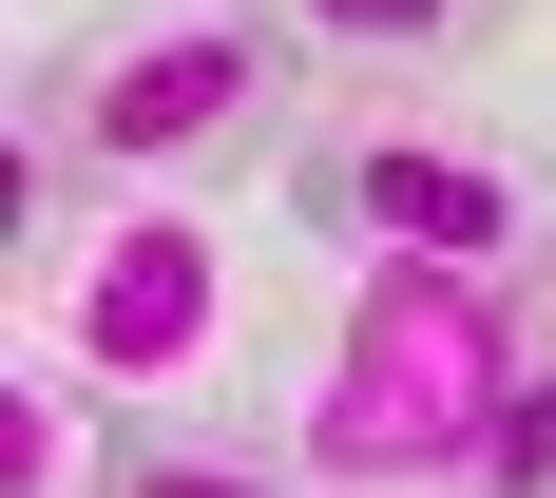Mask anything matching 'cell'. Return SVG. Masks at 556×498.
Listing matches in <instances>:
<instances>
[{
  "label": "cell",
  "mask_w": 556,
  "mask_h": 498,
  "mask_svg": "<svg viewBox=\"0 0 556 498\" xmlns=\"http://www.w3.org/2000/svg\"><path fill=\"white\" fill-rule=\"evenodd\" d=\"M97 442L115 403L58 384V345H0V498H97Z\"/></svg>",
  "instance_id": "obj_6"
},
{
  "label": "cell",
  "mask_w": 556,
  "mask_h": 498,
  "mask_svg": "<svg viewBox=\"0 0 556 498\" xmlns=\"http://www.w3.org/2000/svg\"><path fill=\"white\" fill-rule=\"evenodd\" d=\"M97 498H307L269 442H230V422H192V403H115L97 442Z\"/></svg>",
  "instance_id": "obj_5"
},
{
  "label": "cell",
  "mask_w": 556,
  "mask_h": 498,
  "mask_svg": "<svg viewBox=\"0 0 556 498\" xmlns=\"http://www.w3.org/2000/svg\"><path fill=\"white\" fill-rule=\"evenodd\" d=\"M269 39L307 58L327 97H460V77L518 39V0H269Z\"/></svg>",
  "instance_id": "obj_3"
},
{
  "label": "cell",
  "mask_w": 556,
  "mask_h": 498,
  "mask_svg": "<svg viewBox=\"0 0 556 498\" xmlns=\"http://www.w3.org/2000/svg\"><path fill=\"white\" fill-rule=\"evenodd\" d=\"M307 250H345L365 288H538L556 250V154L500 135L480 97H327L288 154Z\"/></svg>",
  "instance_id": "obj_2"
},
{
  "label": "cell",
  "mask_w": 556,
  "mask_h": 498,
  "mask_svg": "<svg viewBox=\"0 0 556 498\" xmlns=\"http://www.w3.org/2000/svg\"><path fill=\"white\" fill-rule=\"evenodd\" d=\"M442 498H556V307L500 327V384H480V422H460Z\"/></svg>",
  "instance_id": "obj_4"
},
{
  "label": "cell",
  "mask_w": 556,
  "mask_h": 498,
  "mask_svg": "<svg viewBox=\"0 0 556 498\" xmlns=\"http://www.w3.org/2000/svg\"><path fill=\"white\" fill-rule=\"evenodd\" d=\"M518 307H556V250H538V288H518Z\"/></svg>",
  "instance_id": "obj_7"
},
{
  "label": "cell",
  "mask_w": 556,
  "mask_h": 498,
  "mask_svg": "<svg viewBox=\"0 0 556 498\" xmlns=\"http://www.w3.org/2000/svg\"><path fill=\"white\" fill-rule=\"evenodd\" d=\"M327 77L269 39V0H97L77 39L20 58V269H77L97 192H212V173H288Z\"/></svg>",
  "instance_id": "obj_1"
}]
</instances>
